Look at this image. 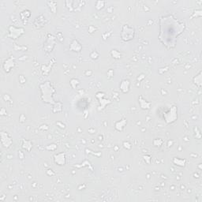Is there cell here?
Returning <instances> with one entry per match:
<instances>
[{
    "mask_svg": "<svg viewBox=\"0 0 202 202\" xmlns=\"http://www.w3.org/2000/svg\"><path fill=\"white\" fill-rule=\"evenodd\" d=\"M160 32L158 39L168 49H174L177 44L178 37L186 29V24L171 14L160 18Z\"/></svg>",
    "mask_w": 202,
    "mask_h": 202,
    "instance_id": "obj_1",
    "label": "cell"
},
{
    "mask_svg": "<svg viewBox=\"0 0 202 202\" xmlns=\"http://www.w3.org/2000/svg\"><path fill=\"white\" fill-rule=\"evenodd\" d=\"M40 90L41 93V99L44 103L49 104H55V102L54 101V93L56 91L50 81L42 83L40 85Z\"/></svg>",
    "mask_w": 202,
    "mask_h": 202,
    "instance_id": "obj_2",
    "label": "cell"
},
{
    "mask_svg": "<svg viewBox=\"0 0 202 202\" xmlns=\"http://www.w3.org/2000/svg\"><path fill=\"white\" fill-rule=\"evenodd\" d=\"M120 36L124 42H130L135 37V29L130 25H122Z\"/></svg>",
    "mask_w": 202,
    "mask_h": 202,
    "instance_id": "obj_3",
    "label": "cell"
},
{
    "mask_svg": "<svg viewBox=\"0 0 202 202\" xmlns=\"http://www.w3.org/2000/svg\"><path fill=\"white\" fill-rule=\"evenodd\" d=\"M163 118L166 123L171 124L175 122L178 119V107L176 106H172L170 110L163 113Z\"/></svg>",
    "mask_w": 202,
    "mask_h": 202,
    "instance_id": "obj_4",
    "label": "cell"
},
{
    "mask_svg": "<svg viewBox=\"0 0 202 202\" xmlns=\"http://www.w3.org/2000/svg\"><path fill=\"white\" fill-rule=\"evenodd\" d=\"M56 44V37L53 35L48 33L45 42L43 43V50L48 53H50L55 48Z\"/></svg>",
    "mask_w": 202,
    "mask_h": 202,
    "instance_id": "obj_5",
    "label": "cell"
},
{
    "mask_svg": "<svg viewBox=\"0 0 202 202\" xmlns=\"http://www.w3.org/2000/svg\"><path fill=\"white\" fill-rule=\"evenodd\" d=\"M48 23V20L46 17L43 14L37 16L33 21V26L36 29H42Z\"/></svg>",
    "mask_w": 202,
    "mask_h": 202,
    "instance_id": "obj_6",
    "label": "cell"
},
{
    "mask_svg": "<svg viewBox=\"0 0 202 202\" xmlns=\"http://www.w3.org/2000/svg\"><path fill=\"white\" fill-rule=\"evenodd\" d=\"M24 29L22 28H16L14 26H11L9 28V36L11 39H18L20 37L21 35L24 34L25 31H23Z\"/></svg>",
    "mask_w": 202,
    "mask_h": 202,
    "instance_id": "obj_7",
    "label": "cell"
},
{
    "mask_svg": "<svg viewBox=\"0 0 202 202\" xmlns=\"http://www.w3.org/2000/svg\"><path fill=\"white\" fill-rule=\"evenodd\" d=\"M54 162L59 166H64L67 162L66 154L64 152H59L54 156Z\"/></svg>",
    "mask_w": 202,
    "mask_h": 202,
    "instance_id": "obj_8",
    "label": "cell"
},
{
    "mask_svg": "<svg viewBox=\"0 0 202 202\" xmlns=\"http://www.w3.org/2000/svg\"><path fill=\"white\" fill-rule=\"evenodd\" d=\"M1 141H2L3 146L6 147V148H9L13 143L11 137L9 136L8 133H6V132L1 133Z\"/></svg>",
    "mask_w": 202,
    "mask_h": 202,
    "instance_id": "obj_9",
    "label": "cell"
},
{
    "mask_svg": "<svg viewBox=\"0 0 202 202\" xmlns=\"http://www.w3.org/2000/svg\"><path fill=\"white\" fill-rule=\"evenodd\" d=\"M13 60H14V59H13V57H11V58H9V59H7L4 62V63L3 65V68L6 73H10L11 69L14 67L15 62H14Z\"/></svg>",
    "mask_w": 202,
    "mask_h": 202,
    "instance_id": "obj_10",
    "label": "cell"
},
{
    "mask_svg": "<svg viewBox=\"0 0 202 202\" xmlns=\"http://www.w3.org/2000/svg\"><path fill=\"white\" fill-rule=\"evenodd\" d=\"M119 88L122 93H128L130 90V81L127 79L122 80L120 83Z\"/></svg>",
    "mask_w": 202,
    "mask_h": 202,
    "instance_id": "obj_11",
    "label": "cell"
},
{
    "mask_svg": "<svg viewBox=\"0 0 202 202\" xmlns=\"http://www.w3.org/2000/svg\"><path fill=\"white\" fill-rule=\"evenodd\" d=\"M31 15H32V13H31V11L29 10H24L23 11H21L20 13V18H21L22 23L24 25H26L31 18Z\"/></svg>",
    "mask_w": 202,
    "mask_h": 202,
    "instance_id": "obj_12",
    "label": "cell"
},
{
    "mask_svg": "<svg viewBox=\"0 0 202 202\" xmlns=\"http://www.w3.org/2000/svg\"><path fill=\"white\" fill-rule=\"evenodd\" d=\"M69 49L74 52H80L82 49V45L77 40H74L70 43Z\"/></svg>",
    "mask_w": 202,
    "mask_h": 202,
    "instance_id": "obj_13",
    "label": "cell"
},
{
    "mask_svg": "<svg viewBox=\"0 0 202 202\" xmlns=\"http://www.w3.org/2000/svg\"><path fill=\"white\" fill-rule=\"evenodd\" d=\"M172 163L176 166H178V167L183 168L186 163V160L181 159V158H178V157H174L172 160Z\"/></svg>",
    "mask_w": 202,
    "mask_h": 202,
    "instance_id": "obj_14",
    "label": "cell"
},
{
    "mask_svg": "<svg viewBox=\"0 0 202 202\" xmlns=\"http://www.w3.org/2000/svg\"><path fill=\"white\" fill-rule=\"evenodd\" d=\"M139 104H140V106H141V109L143 110H149L152 105L151 103H149L148 101L144 100L141 96L139 97Z\"/></svg>",
    "mask_w": 202,
    "mask_h": 202,
    "instance_id": "obj_15",
    "label": "cell"
},
{
    "mask_svg": "<svg viewBox=\"0 0 202 202\" xmlns=\"http://www.w3.org/2000/svg\"><path fill=\"white\" fill-rule=\"evenodd\" d=\"M126 123H127V121L126 119L120 120V121L115 123V129L118 131H122L124 127H125V126L126 125Z\"/></svg>",
    "mask_w": 202,
    "mask_h": 202,
    "instance_id": "obj_16",
    "label": "cell"
},
{
    "mask_svg": "<svg viewBox=\"0 0 202 202\" xmlns=\"http://www.w3.org/2000/svg\"><path fill=\"white\" fill-rule=\"evenodd\" d=\"M77 104H81V105L77 106L81 110H85L88 108V105H89V102H88V99H81L80 100L78 101Z\"/></svg>",
    "mask_w": 202,
    "mask_h": 202,
    "instance_id": "obj_17",
    "label": "cell"
},
{
    "mask_svg": "<svg viewBox=\"0 0 202 202\" xmlns=\"http://www.w3.org/2000/svg\"><path fill=\"white\" fill-rule=\"evenodd\" d=\"M202 72L200 71L199 74L197 75H196V77H194V83L196 85V86H197L198 88H201L202 85Z\"/></svg>",
    "mask_w": 202,
    "mask_h": 202,
    "instance_id": "obj_18",
    "label": "cell"
},
{
    "mask_svg": "<svg viewBox=\"0 0 202 202\" xmlns=\"http://www.w3.org/2000/svg\"><path fill=\"white\" fill-rule=\"evenodd\" d=\"M21 147H22V149H25V150H26L27 152H30L32 148V143L31 142V141H29V140H24L23 142H22Z\"/></svg>",
    "mask_w": 202,
    "mask_h": 202,
    "instance_id": "obj_19",
    "label": "cell"
},
{
    "mask_svg": "<svg viewBox=\"0 0 202 202\" xmlns=\"http://www.w3.org/2000/svg\"><path fill=\"white\" fill-rule=\"evenodd\" d=\"M48 5L49 6V9L50 10V11L53 13H55L56 11H57V3L56 2H54V1H49L48 2Z\"/></svg>",
    "mask_w": 202,
    "mask_h": 202,
    "instance_id": "obj_20",
    "label": "cell"
},
{
    "mask_svg": "<svg viewBox=\"0 0 202 202\" xmlns=\"http://www.w3.org/2000/svg\"><path fill=\"white\" fill-rule=\"evenodd\" d=\"M111 55H112V58H114V59H121V57H122V54L120 53L119 51L117 50H112V51H111Z\"/></svg>",
    "mask_w": 202,
    "mask_h": 202,
    "instance_id": "obj_21",
    "label": "cell"
},
{
    "mask_svg": "<svg viewBox=\"0 0 202 202\" xmlns=\"http://www.w3.org/2000/svg\"><path fill=\"white\" fill-rule=\"evenodd\" d=\"M105 2L104 1H97L96 3V8L97 10H101L104 7Z\"/></svg>",
    "mask_w": 202,
    "mask_h": 202,
    "instance_id": "obj_22",
    "label": "cell"
},
{
    "mask_svg": "<svg viewBox=\"0 0 202 202\" xmlns=\"http://www.w3.org/2000/svg\"><path fill=\"white\" fill-rule=\"evenodd\" d=\"M163 141L162 139L156 138L153 140V144H154L155 146L160 147L163 144Z\"/></svg>",
    "mask_w": 202,
    "mask_h": 202,
    "instance_id": "obj_23",
    "label": "cell"
},
{
    "mask_svg": "<svg viewBox=\"0 0 202 202\" xmlns=\"http://www.w3.org/2000/svg\"><path fill=\"white\" fill-rule=\"evenodd\" d=\"M90 57L92 59L96 60V59H97L99 57H100V54H99L96 50H94V51H93V52L90 54Z\"/></svg>",
    "mask_w": 202,
    "mask_h": 202,
    "instance_id": "obj_24",
    "label": "cell"
},
{
    "mask_svg": "<svg viewBox=\"0 0 202 202\" xmlns=\"http://www.w3.org/2000/svg\"><path fill=\"white\" fill-rule=\"evenodd\" d=\"M123 146L126 149H131V148H132L131 144L130 143L129 141H124V142H123Z\"/></svg>",
    "mask_w": 202,
    "mask_h": 202,
    "instance_id": "obj_25",
    "label": "cell"
},
{
    "mask_svg": "<svg viewBox=\"0 0 202 202\" xmlns=\"http://www.w3.org/2000/svg\"><path fill=\"white\" fill-rule=\"evenodd\" d=\"M144 160L148 164H149V163H151L152 160L151 156H144Z\"/></svg>",
    "mask_w": 202,
    "mask_h": 202,
    "instance_id": "obj_26",
    "label": "cell"
},
{
    "mask_svg": "<svg viewBox=\"0 0 202 202\" xmlns=\"http://www.w3.org/2000/svg\"><path fill=\"white\" fill-rule=\"evenodd\" d=\"M53 145H54V144H49V146L46 147V149H48V150H55L57 147H53V148H52Z\"/></svg>",
    "mask_w": 202,
    "mask_h": 202,
    "instance_id": "obj_27",
    "label": "cell"
}]
</instances>
